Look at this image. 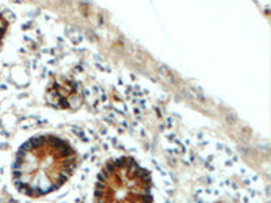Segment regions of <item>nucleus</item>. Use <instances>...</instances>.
<instances>
[{"mask_svg":"<svg viewBox=\"0 0 271 203\" xmlns=\"http://www.w3.org/2000/svg\"><path fill=\"white\" fill-rule=\"evenodd\" d=\"M76 168V152L54 135H41L26 142L16 153L12 181L30 198L52 194L68 181Z\"/></svg>","mask_w":271,"mask_h":203,"instance_id":"1","label":"nucleus"},{"mask_svg":"<svg viewBox=\"0 0 271 203\" xmlns=\"http://www.w3.org/2000/svg\"><path fill=\"white\" fill-rule=\"evenodd\" d=\"M95 203H152L149 172L130 157L110 161L99 172Z\"/></svg>","mask_w":271,"mask_h":203,"instance_id":"2","label":"nucleus"},{"mask_svg":"<svg viewBox=\"0 0 271 203\" xmlns=\"http://www.w3.org/2000/svg\"><path fill=\"white\" fill-rule=\"evenodd\" d=\"M76 95V86L72 81H58L47 91V100L57 107H68Z\"/></svg>","mask_w":271,"mask_h":203,"instance_id":"3","label":"nucleus"},{"mask_svg":"<svg viewBox=\"0 0 271 203\" xmlns=\"http://www.w3.org/2000/svg\"><path fill=\"white\" fill-rule=\"evenodd\" d=\"M6 30H7V22H6V19L3 18L2 14H0V43H2V39L6 34Z\"/></svg>","mask_w":271,"mask_h":203,"instance_id":"4","label":"nucleus"},{"mask_svg":"<svg viewBox=\"0 0 271 203\" xmlns=\"http://www.w3.org/2000/svg\"><path fill=\"white\" fill-rule=\"evenodd\" d=\"M217 203H225V202H217Z\"/></svg>","mask_w":271,"mask_h":203,"instance_id":"5","label":"nucleus"}]
</instances>
